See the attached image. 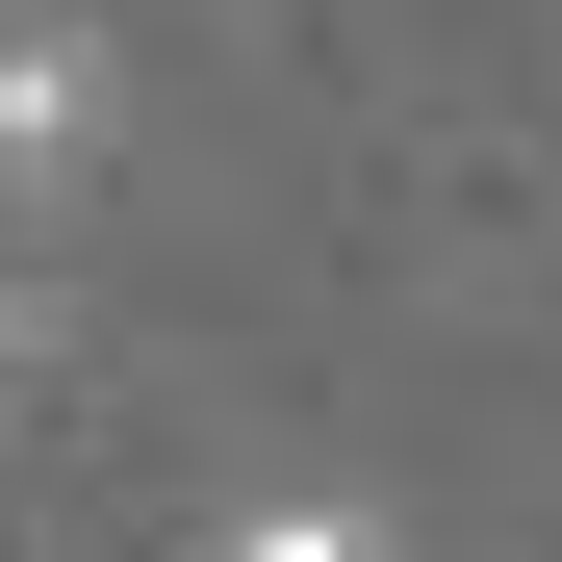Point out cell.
I'll use <instances>...</instances> for the list:
<instances>
[{"label": "cell", "mask_w": 562, "mask_h": 562, "mask_svg": "<svg viewBox=\"0 0 562 562\" xmlns=\"http://www.w3.org/2000/svg\"><path fill=\"white\" fill-rule=\"evenodd\" d=\"M77 154H103V26H0V205H52Z\"/></svg>", "instance_id": "1"}, {"label": "cell", "mask_w": 562, "mask_h": 562, "mask_svg": "<svg viewBox=\"0 0 562 562\" xmlns=\"http://www.w3.org/2000/svg\"><path fill=\"white\" fill-rule=\"evenodd\" d=\"M231 562H384V512H358V486H256V512H231Z\"/></svg>", "instance_id": "2"}, {"label": "cell", "mask_w": 562, "mask_h": 562, "mask_svg": "<svg viewBox=\"0 0 562 562\" xmlns=\"http://www.w3.org/2000/svg\"><path fill=\"white\" fill-rule=\"evenodd\" d=\"M26 358H52V281H0V384H26Z\"/></svg>", "instance_id": "3"}]
</instances>
